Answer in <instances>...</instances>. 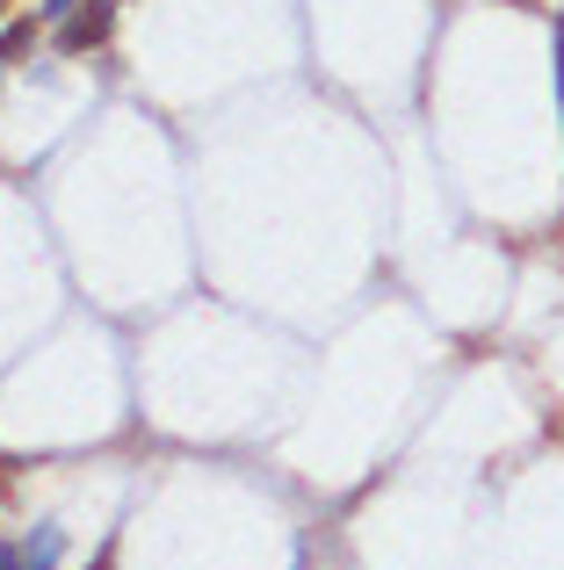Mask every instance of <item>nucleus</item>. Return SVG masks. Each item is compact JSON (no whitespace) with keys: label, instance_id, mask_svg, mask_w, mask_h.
I'll return each mask as SVG.
<instances>
[{"label":"nucleus","instance_id":"nucleus-1","mask_svg":"<svg viewBox=\"0 0 564 570\" xmlns=\"http://www.w3.org/2000/svg\"><path fill=\"white\" fill-rule=\"evenodd\" d=\"M116 22V0H87V8H72L66 22H58V51H95L101 37H109Z\"/></svg>","mask_w":564,"mask_h":570},{"label":"nucleus","instance_id":"nucleus-2","mask_svg":"<svg viewBox=\"0 0 564 570\" xmlns=\"http://www.w3.org/2000/svg\"><path fill=\"white\" fill-rule=\"evenodd\" d=\"M58 557H66V534H58V528H29L22 563H29V570H58Z\"/></svg>","mask_w":564,"mask_h":570},{"label":"nucleus","instance_id":"nucleus-3","mask_svg":"<svg viewBox=\"0 0 564 570\" xmlns=\"http://www.w3.org/2000/svg\"><path fill=\"white\" fill-rule=\"evenodd\" d=\"M22 51H37V22H29V14L0 29V66H8V58H22Z\"/></svg>","mask_w":564,"mask_h":570},{"label":"nucleus","instance_id":"nucleus-4","mask_svg":"<svg viewBox=\"0 0 564 570\" xmlns=\"http://www.w3.org/2000/svg\"><path fill=\"white\" fill-rule=\"evenodd\" d=\"M551 72H557V124H564V8L551 22Z\"/></svg>","mask_w":564,"mask_h":570},{"label":"nucleus","instance_id":"nucleus-5","mask_svg":"<svg viewBox=\"0 0 564 570\" xmlns=\"http://www.w3.org/2000/svg\"><path fill=\"white\" fill-rule=\"evenodd\" d=\"M72 8H80V0H43V8H37V14H43V22H66V14H72Z\"/></svg>","mask_w":564,"mask_h":570},{"label":"nucleus","instance_id":"nucleus-6","mask_svg":"<svg viewBox=\"0 0 564 570\" xmlns=\"http://www.w3.org/2000/svg\"><path fill=\"white\" fill-rule=\"evenodd\" d=\"M0 570H29L22 563V542H0Z\"/></svg>","mask_w":564,"mask_h":570}]
</instances>
